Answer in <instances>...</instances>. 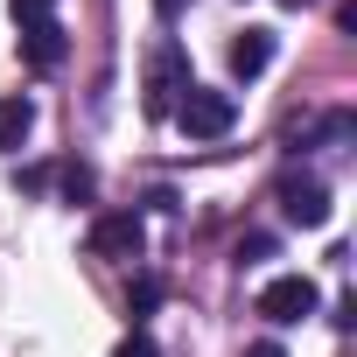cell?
Here are the masks:
<instances>
[{
  "label": "cell",
  "mask_w": 357,
  "mask_h": 357,
  "mask_svg": "<svg viewBox=\"0 0 357 357\" xmlns=\"http://www.w3.org/2000/svg\"><path fill=\"white\" fill-rule=\"evenodd\" d=\"M190 84L197 77H190V50L183 43H154L147 50V112L154 119H175V105H183Z\"/></svg>",
  "instance_id": "1"
},
{
  "label": "cell",
  "mask_w": 357,
  "mask_h": 357,
  "mask_svg": "<svg viewBox=\"0 0 357 357\" xmlns=\"http://www.w3.org/2000/svg\"><path fill=\"white\" fill-rule=\"evenodd\" d=\"M175 126H183L190 140H225V133L238 126V98H231V91H204V84H190L183 105H175Z\"/></svg>",
  "instance_id": "2"
},
{
  "label": "cell",
  "mask_w": 357,
  "mask_h": 357,
  "mask_svg": "<svg viewBox=\"0 0 357 357\" xmlns=\"http://www.w3.org/2000/svg\"><path fill=\"white\" fill-rule=\"evenodd\" d=\"M315 308H322V287H315L308 273H273V280L259 287V315L280 322V329H287V322H308Z\"/></svg>",
  "instance_id": "3"
},
{
  "label": "cell",
  "mask_w": 357,
  "mask_h": 357,
  "mask_svg": "<svg viewBox=\"0 0 357 357\" xmlns=\"http://www.w3.org/2000/svg\"><path fill=\"white\" fill-rule=\"evenodd\" d=\"M84 245L98 259H140L147 252V225H140V211H105V218H91Z\"/></svg>",
  "instance_id": "4"
},
{
  "label": "cell",
  "mask_w": 357,
  "mask_h": 357,
  "mask_svg": "<svg viewBox=\"0 0 357 357\" xmlns=\"http://www.w3.org/2000/svg\"><path fill=\"white\" fill-rule=\"evenodd\" d=\"M280 218L287 225H301V231H322L329 225V183L322 175H280Z\"/></svg>",
  "instance_id": "5"
},
{
  "label": "cell",
  "mask_w": 357,
  "mask_h": 357,
  "mask_svg": "<svg viewBox=\"0 0 357 357\" xmlns=\"http://www.w3.org/2000/svg\"><path fill=\"white\" fill-rule=\"evenodd\" d=\"M63 56H70L63 22H36V29H22V63H29V70H56Z\"/></svg>",
  "instance_id": "6"
},
{
  "label": "cell",
  "mask_w": 357,
  "mask_h": 357,
  "mask_svg": "<svg viewBox=\"0 0 357 357\" xmlns=\"http://www.w3.org/2000/svg\"><path fill=\"white\" fill-rule=\"evenodd\" d=\"M273 50H280V36H273V29H245V36L231 43V77H238V84H252V77H266V63H273Z\"/></svg>",
  "instance_id": "7"
},
{
  "label": "cell",
  "mask_w": 357,
  "mask_h": 357,
  "mask_svg": "<svg viewBox=\"0 0 357 357\" xmlns=\"http://www.w3.org/2000/svg\"><path fill=\"white\" fill-rule=\"evenodd\" d=\"M350 133H357L350 112H315V119L287 126V147H294V154H301V147H336V140H350Z\"/></svg>",
  "instance_id": "8"
},
{
  "label": "cell",
  "mask_w": 357,
  "mask_h": 357,
  "mask_svg": "<svg viewBox=\"0 0 357 357\" xmlns=\"http://www.w3.org/2000/svg\"><path fill=\"white\" fill-rule=\"evenodd\" d=\"M29 126H36V105H29V98H8V105H0V154H22Z\"/></svg>",
  "instance_id": "9"
},
{
  "label": "cell",
  "mask_w": 357,
  "mask_h": 357,
  "mask_svg": "<svg viewBox=\"0 0 357 357\" xmlns=\"http://www.w3.org/2000/svg\"><path fill=\"white\" fill-rule=\"evenodd\" d=\"M126 308H133V329H140V322L161 308V273H140V280H133V294H126Z\"/></svg>",
  "instance_id": "10"
},
{
  "label": "cell",
  "mask_w": 357,
  "mask_h": 357,
  "mask_svg": "<svg viewBox=\"0 0 357 357\" xmlns=\"http://www.w3.org/2000/svg\"><path fill=\"white\" fill-rule=\"evenodd\" d=\"M36 22H56V0H15V29H36Z\"/></svg>",
  "instance_id": "11"
},
{
  "label": "cell",
  "mask_w": 357,
  "mask_h": 357,
  "mask_svg": "<svg viewBox=\"0 0 357 357\" xmlns=\"http://www.w3.org/2000/svg\"><path fill=\"white\" fill-rule=\"evenodd\" d=\"M259 259H273V238L266 231H245L238 238V266H259Z\"/></svg>",
  "instance_id": "12"
},
{
  "label": "cell",
  "mask_w": 357,
  "mask_h": 357,
  "mask_svg": "<svg viewBox=\"0 0 357 357\" xmlns=\"http://www.w3.org/2000/svg\"><path fill=\"white\" fill-rule=\"evenodd\" d=\"M112 357H161V343H154V336H147V329H126V336H119V350H112Z\"/></svg>",
  "instance_id": "13"
},
{
  "label": "cell",
  "mask_w": 357,
  "mask_h": 357,
  "mask_svg": "<svg viewBox=\"0 0 357 357\" xmlns=\"http://www.w3.org/2000/svg\"><path fill=\"white\" fill-rule=\"evenodd\" d=\"M63 197H70V204L91 197V168H63Z\"/></svg>",
  "instance_id": "14"
},
{
  "label": "cell",
  "mask_w": 357,
  "mask_h": 357,
  "mask_svg": "<svg viewBox=\"0 0 357 357\" xmlns=\"http://www.w3.org/2000/svg\"><path fill=\"white\" fill-rule=\"evenodd\" d=\"M15 183H22L29 197H36V190H50V168H15Z\"/></svg>",
  "instance_id": "15"
},
{
  "label": "cell",
  "mask_w": 357,
  "mask_h": 357,
  "mask_svg": "<svg viewBox=\"0 0 357 357\" xmlns=\"http://www.w3.org/2000/svg\"><path fill=\"white\" fill-rule=\"evenodd\" d=\"M245 357H287V350H280L273 336H259V343H245Z\"/></svg>",
  "instance_id": "16"
},
{
  "label": "cell",
  "mask_w": 357,
  "mask_h": 357,
  "mask_svg": "<svg viewBox=\"0 0 357 357\" xmlns=\"http://www.w3.org/2000/svg\"><path fill=\"white\" fill-rule=\"evenodd\" d=\"M154 8H161V15H183V0H154Z\"/></svg>",
  "instance_id": "17"
},
{
  "label": "cell",
  "mask_w": 357,
  "mask_h": 357,
  "mask_svg": "<svg viewBox=\"0 0 357 357\" xmlns=\"http://www.w3.org/2000/svg\"><path fill=\"white\" fill-rule=\"evenodd\" d=\"M280 8H308V0H280Z\"/></svg>",
  "instance_id": "18"
}]
</instances>
